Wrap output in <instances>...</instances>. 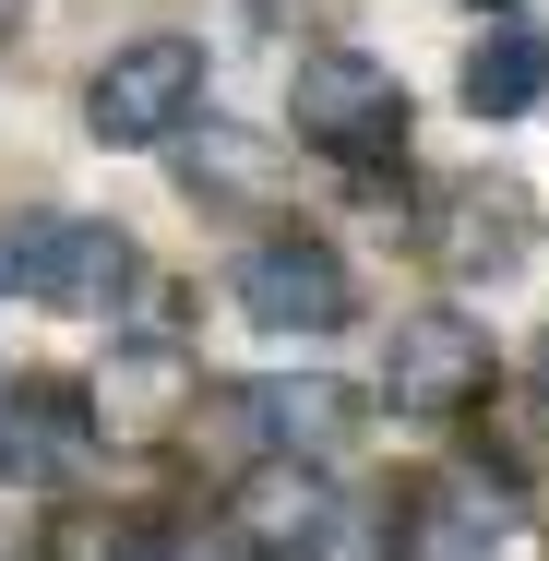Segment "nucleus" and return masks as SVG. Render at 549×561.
Wrapping results in <instances>:
<instances>
[{
  "mask_svg": "<svg viewBox=\"0 0 549 561\" xmlns=\"http://www.w3.org/2000/svg\"><path fill=\"white\" fill-rule=\"evenodd\" d=\"M227 526L263 561H382V514L346 502L323 466H251L227 490Z\"/></svg>",
  "mask_w": 549,
  "mask_h": 561,
  "instance_id": "nucleus-1",
  "label": "nucleus"
},
{
  "mask_svg": "<svg viewBox=\"0 0 549 561\" xmlns=\"http://www.w3.org/2000/svg\"><path fill=\"white\" fill-rule=\"evenodd\" d=\"M0 287H24L48 311H119L144 287V251H131V227H96V216H12L0 227Z\"/></svg>",
  "mask_w": 549,
  "mask_h": 561,
  "instance_id": "nucleus-2",
  "label": "nucleus"
},
{
  "mask_svg": "<svg viewBox=\"0 0 549 561\" xmlns=\"http://www.w3.org/2000/svg\"><path fill=\"white\" fill-rule=\"evenodd\" d=\"M287 119H299V144H323L346 168H382V156L407 144V84H394L370 48H311V60L287 72Z\"/></svg>",
  "mask_w": 549,
  "mask_h": 561,
  "instance_id": "nucleus-3",
  "label": "nucleus"
},
{
  "mask_svg": "<svg viewBox=\"0 0 549 561\" xmlns=\"http://www.w3.org/2000/svg\"><path fill=\"white\" fill-rule=\"evenodd\" d=\"M204 108V48L192 36H131L96 60V84H84V119H96V144H180Z\"/></svg>",
  "mask_w": 549,
  "mask_h": 561,
  "instance_id": "nucleus-4",
  "label": "nucleus"
},
{
  "mask_svg": "<svg viewBox=\"0 0 549 561\" xmlns=\"http://www.w3.org/2000/svg\"><path fill=\"white\" fill-rule=\"evenodd\" d=\"M239 311L263 323V335H334L346 311H358V275H346V251L311 239V227H275V239H251L239 251Z\"/></svg>",
  "mask_w": 549,
  "mask_h": 561,
  "instance_id": "nucleus-5",
  "label": "nucleus"
},
{
  "mask_svg": "<svg viewBox=\"0 0 549 561\" xmlns=\"http://www.w3.org/2000/svg\"><path fill=\"white\" fill-rule=\"evenodd\" d=\"M526 251H538V204H526V180H502V168L454 180V192L431 204V263L466 275V287H502Z\"/></svg>",
  "mask_w": 549,
  "mask_h": 561,
  "instance_id": "nucleus-6",
  "label": "nucleus"
},
{
  "mask_svg": "<svg viewBox=\"0 0 549 561\" xmlns=\"http://www.w3.org/2000/svg\"><path fill=\"white\" fill-rule=\"evenodd\" d=\"M382 394H394L407 419H454V407H478V394H490V335H478L466 311H407L394 346H382Z\"/></svg>",
  "mask_w": 549,
  "mask_h": 561,
  "instance_id": "nucleus-7",
  "label": "nucleus"
},
{
  "mask_svg": "<svg viewBox=\"0 0 549 561\" xmlns=\"http://www.w3.org/2000/svg\"><path fill=\"white\" fill-rule=\"evenodd\" d=\"M251 431H263V466H323V454L358 443V394H346V382H323V370L251 382Z\"/></svg>",
  "mask_w": 549,
  "mask_h": 561,
  "instance_id": "nucleus-8",
  "label": "nucleus"
},
{
  "mask_svg": "<svg viewBox=\"0 0 549 561\" xmlns=\"http://www.w3.org/2000/svg\"><path fill=\"white\" fill-rule=\"evenodd\" d=\"M72 454H96V407L72 382H12L0 394V478H60Z\"/></svg>",
  "mask_w": 549,
  "mask_h": 561,
  "instance_id": "nucleus-9",
  "label": "nucleus"
},
{
  "mask_svg": "<svg viewBox=\"0 0 549 561\" xmlns=\"http://www.w3.org/2000/svg\"><path fill=\"white\" fill-rule=\"evenodd\" d=\"M454 96H466V119H526V108L549 96V48L526 36V24H490V36L466 48Z\"/></svg>",
  "mask_w": 549,
  "mask_h": 561,
  "instance_id": "nucleus-10",
  "label": "nucleus"
},
{
  "mask_svg": "<svg viewBox=\"0 0 549 561\" xmlns=\"http://www.w3.org/2000/svg\"><path fill=\"white\" fill-rule=\"evenodd\" d=\"M180 192H192V204H263V192H275V156H263L251 131H204V144L180 156Z\"/></svg>",
  "mask_w": 549,
  "mask_h": 561,
  "instance_id": "nucleus-11",
  "label": "nucleus"
},
{
  "mask_svg": "<svg viewBox=\"0 0 549 561\" xmlns=\"http://www.w3.org/2000/svg\"><path fill=\"white\" fill-rule=\"evenodd\" d=\"M60 561H131V526H108V514H72V526H60Z\"/></svg>",
  "mask_w": 549,
  "mask_h": 561,
  "instance_id": "nucleus-12",
  "label": "nucleus"
},
{
  "mask_svg": "<svg viewBox=\"0 0 549 561\" xmlns=\"http://www.w3.org/2000/svg\"><path fill=\"white\" fill-rule=\"evenodd\" d=\"M538 431H549V346H538Z\"/></svg>",
  "mask_w": 549,
  "mask_h": 561,
  "instance_id": "nucleus-13",
  "label": "nucleus"
},
{
  "mask_svg": "<svg viewBox=\"0 0 549 561\" xmlns=\"http://www.w3.org/2000/svg\"><path fill=\"white\" fill-rule=\"evenodd\" d=\"M466 12H502V24H514V0H466Z\"/></svg>",
  "mask_w": 549,
  "mask_h": 561,
  "instance_id": "nucleus-14",
  "label": "nucleus"
},
{
  "mask_svg": "<svg viewBox=\"0 0 549 561\" xmlns=\"http://www.w3.org/2000/svg\"><path fill=\"white\" fill-rule=\"evenodd\" d=\"M12 24H24V0H0V36H12Z\"/></svg>",
  "mask_w": 549,
  "mask_h": 561,
  "instance_id": "nucleus-15",
  "label": "nucleus"
}]
</instances>
